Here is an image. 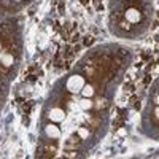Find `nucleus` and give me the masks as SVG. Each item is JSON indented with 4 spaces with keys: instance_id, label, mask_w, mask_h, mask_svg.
Returning <instances> with one entry per match:
<instances>
[{
    "instance_id": "f257e3e1",
    "label": "nucleus",
    "mask_w": 159,
    "mask_h": 159,
    "mask_svg": "<svg viewBox=\"0 0 159 159\" xmlns=\"http://www.w3.org/2000/svg\"><path fill=\"white\" fill-rule=\"evenodd\" d=\"M84 86V78L83 76H80V75H73L69 78V81H67V89L70 92H80L83 89Z\"/></svg>"
},
{
    "instance_id": "f03ea898",
    "label": "nucleus",
    "mask_w": 159,
    "mask_h": 159,
    "mask_svg": "<svg viewBox=\"0 0 159 159\" xmlns=\"http://www.w3.org/2000/svg\"><path fill=\"white\" fill-rule=\"evenodd\" d=\"M48 116H49V119L52 123H61V121H64V118H65L64 110H61V108H52Z\"/></svg>"
},
{
    "instance_id": "7ed1b4c3",
    "label": "nucleus",
    "mask_w": 159,
    "mask_h": 159,
    "mask_svg": "<svg viewBox=\"0 0 159 159\" xmlns=\"http://www.w3.org/2000/svg\"><path fill=\"white\" fill-rule=\"evenodd\" d=\"M126 19L129 22H139L140 21V11L135 10V8H130L126 11Z\"/></svg>"
},
{
    "instance_id": "20e7f679",
    "label": "nucleus",
    "mask_w": 159,
    "mask_h": 159,
    "mask_svg": "<svg viewBox=\"0 0 159 159\" xmlns=\"http://www.w3.org/2000/svg\"><path fill=\"white\" fill-rule=\"evenodd\" d=\"M45 132H46V135H48V137H51V139H57V137L61 135L59 127H57V126H54V124H48V126L45 127Z\"/></svg>"
},
{
    "instance_id": "39448f33",
    "label": "nucleus",
    "mask_w": 159,
    "mask_h": 159,
    "mask_svg": "<svg viewBox=\"0 0 159 159\" xmlns=\"http://www.w3.org/2000/svg\"><path fill=\"white\" fill-rule=\"evenodd\" d=\"M80 107H81L83 110H91V108H92L91 97H84L83 100H80Z\"/></svg>"
},
{
    "instance_id": "423d86ee",
    "label": "nucleus",
    "mask_w": 159,
    "mask_h": 159,
    "mask_svg": "<svg viewBox=\"0 0 159 159\" xmlns=\"http://www.w3.org/2000/svg\"><path fill=\"white\" fill-rule=\"evenodd\" d=\"M81 92H83V96L84 97H92L94 96V89H92V86H83V89H81Z\"/></svg>"
},
{
    "instance_id": "0eeeda50",
    "label": "nucleus",
    "mask_w": 159,
    "mask_h": 159,
    "mask_svg": "<svg viewBox=\"0 0 159 159\" xmlns=\"http://www.w3.org/2000/svg\"><path fill=\"white\" fill-rule=\"evenodd\" d=\"M2 62H3V65L10 67V65L13 64V56H11V54H7V56H3V57H2Z\"/></svg>"
},
{
    "instance_id": "6e6552de",
    "label": "nucleus",
    "mask_w": 159,
    "mask_h": 159,
    "mask_svg": "<svg viewBox=\"0 0 159 159\" xmlns=\"http://www.w3.org/2000/svg\"><path fill=\"white\" fill-rule=\"evenodd\" d=\"M78 134H80V135H81L83 139H86V137L89 135V132H88L86 129H83V127H81V129H78Z\"/></svg>"
},
{
    "instance_id": "1a4fd4ad",
    "label": "nucleus",
    "mask_w": 159,
    "mask_h": 159,
    "mask_svg": "<svg viewBox=\"0 0 159 159\" xmlns=\"http://www.w3.org/2000/svg\"><path fill=\"white\" fill-rule=\"evenodd\" d=\"M16 2H18V0H16Z\"/></svg>"
}]
</instances>
